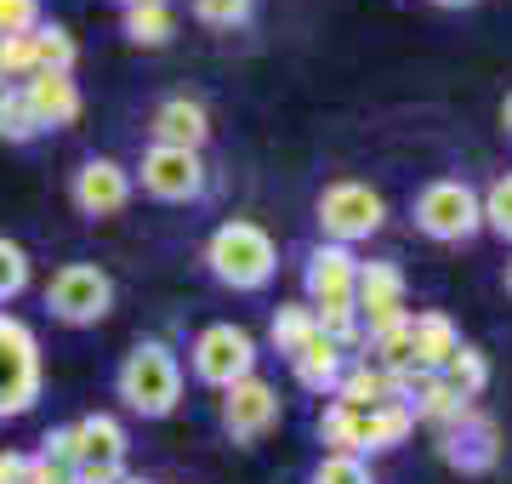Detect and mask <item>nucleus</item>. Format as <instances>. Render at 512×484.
I'll return each mask as SVG.
<instances>
[{
    "instance_id": "obj_19",
    "label": "nucleus",
    "mask_w": 512,
    "mask_h": 484,
    "mask_svg": "<svg viewBox=\"0 0 512 484\" xmlns=\"http://www.w3.org/2000/svg\"><path fill=\"white\" fill-rule=\"evenodd\" d=\"M410 433H416V410L399 405V399L359 410V445H365V456H370V450H393V445H404Z\"/></svg>"
},
{
    "instance_id": "obj_25",
    "label": "nucleus",
    "mask_w": 512,
    "mask_h": 484,
    "mask_svg": "<svg viewBox=\"0 0 512 484\" xmlns=\"http://www.w3.org/2000/svg\"><path fill=\"white\" fill-rule=\"evenodd\" d=\"M444 382H450V388L461 393V399H478V393L490 388V359L478 354L473 342H461L456 354H450V365H444Z\"/></svg>"
},
{
    "instance_id": "obj_18",
    "label": "nucleus",
    "mask_w": 512,
    "mask_h": 484,
    "mask_svg": "<svg viewBox=\"0 0 512 484\" xmlns=\"http://www.w3.org/2000/svg\"><path fill=\"white\" fill-rule=\"evenodd\" d=\"M126 428H120V416L109 410H92V416H80V462L74 467H126Z\"/></svg>"
},
{
    "instance_id": "obj_8",
    "label": "nucleus",
    "mask_w": 512,
    "mask_h": 484,
    "mask_svg": "<svg viewBox=\"0 0 512 484\" xmlns=\"http://www.w3.org/2000/svg\"><path fill=\"white\" fill-rule=\"evenodd\" d=\"M217 416L234 445H256V439H268L279 428V388L262 382V376H239L234 388H222Z\"/></svg>"
},
{
    "instance_id": "obj_29",
    "label": "nucleus",
    "mask_w": 512,
    "mask_h": 484,
    "mask_svg": "<svg viewBox=\"0 0 512 484\" xmlns=\"http://www.w3.org/2000/svg\"><path fill=\"white\" fill-rule=\"evenodd\" d=\"M23 291H29V251H23L18 240H6V234H0V308H6V302H18Z\"/></svg>"
},
{
    "instance_id": "obj_22",
    "label": "nucleus",
    "mask_w": 512,
    "mask_h": 484,
    "mask_svg": "<svg viewBox=\"0 0 512 484\" xmlns=\"http://www.w3.org/2000/svg\"><path fill=\"white\" fill-rule=\"evenodd\" d=\"M80 63V46L63 23H40L35 29V75H74Z\"/></svg>"
},
{
    "instance_id": "obj_20",
    "label": "nucleus",
    "mask_w": 512,
    "mask_h": 484,
    "mask_svg": "<svg viewBox=\"0 0 512 484\" xmlns=\"http://www.w3.org/2000/svg\"><path fill=\"white\" fill-rule=\"evenodd\" d=\"M336 405L348 410H370V405H387V371L382 365H370V359H359V365H348L342 371V382H336V393H330Z\"/></svg>"
},
{
    "instance_id": "obj_28",
    "label": "nucleus",
    "mask_w": 512,
    "mask_h": 484,
    "mask_svg": "<svg viewBox=\"0 0 512 484\" xmlns=\"http://www.w3.org/2000/svg\"><path fill=\"white\" fill-rule=\"evenodd\" d=\"M478 211H484V228H495V234L512 245V171H501V177L478 194Z\"/></svg>"
},
{
    "instance_id": "obj_26",
    "label": "nucleus",
    "mask_w": 512,
    "mask_h": 484,
    "mask_svg": "<svg viewBox=\"0 0 512 484\" xmlns=\"http://www.w3.org/2000/svg\"><path fill=\"white\" fill-rule=\"evenodd\" d=\"M308 336H313V308L308 302H285V308L274 314V325H268V342H274V354H285V359H291Z\"/></svg>"
},
{
    "instance_id": "obj_13",
    "label": "nucleus",
    "mask_w": 512,
    "mask_h": 484,
    "mask_svg": "<svg viewBox=\"0 0 512 484\" xmlns=\"http://www.w3.org/2000/svg\"><path fill=\"white\" fill-rule=\"evenodd\" d=\"M353 280H359V257L348 245L319 240L302 262V285H308V308H336V302H353Z\"/></svg>"
},
{
    "instance_id": "obj_35",
    "label": "nucleus",
    "mask_w": 512,
    "mask_h": 484,
    "mask_svg": "<svg viewBox=\"0 0 512 484\" xmlns=\"http://www.w3.org/2000/svg\"><path fill=\"white\" fill-rule=\"evenodd\" d=\"M23 484H74V473H69V467H57V462H46V456H29Z\"/></svg>"
},
{
    "instance_id": "obj_24",
    "label": "nucleus",
    "mask_w": 512,
    "mask_h": 484,
    "mask_svg": "<svg viewBox=\"0 0 512 484\" xmlns=\"http://www.w3.org/2000/svg\"><path fill=\"white\" fill-rule=\"evenodd\" d=\"M177 35V18H171V6L165 0H148V6H126V40L131 46H165V40Z\"/></svg>"
},
{
    "instance_id": "obj_32",
    "label": "nucleus",
    "mask_w": 512,
    "mask_h": 484,
    "mask_svg": "<svg viewBox=\"0 0 512 484\" xmlns=\"http://www.w3.org/2000/svg\"><path fill=\"white\" fill-rule=\"evenodd\" d=\"M29 75H35V35L0 40V86L6 80H29Z\"/></svg>"
},
{
    "instance_id": "obj_37",
    "label": "nucleus",
    "mask_w": 512,
    "mask_h": 484,
    "mask_svg": "<svg viewBox=\"0 0 512 484\" xmlns=\"http://www.w3.org/2000/svg\"><path fill=\"white\" fill-rule=\"evenodd\" d=\"M501 131L512 137V92H507V103H501Z\"/></svg>"
},
{
    "instance_id": "obj_5",
    "label": "nucleus",
    "mask_w": 512,
    "mask_h": 484,
    "mask_svg": "<svg viewBox=\"0 0 512 484\" xmlns=\"http://www.w3.org/2000/svg\"><path fill=\"white\" fill-rule=\"evenodd\" d=\"M416 228L427 240L461 245L484 228V211H478V188H467L461 177H439L416 194Z\"/></svg>"
},
{
    "instance_id": "obj_2",
    "label": "nucleus",
    "mask_w": 512,
    "mask_h": 484,
    "mask_svg": "<svg viewBox=\"0 0 512 484\" xmlns=\"http://www.w3.org/2000/svg\"><path fill=\"white\" fill-rule=\"evenodd\" d=\"M205 268L217 274L228 291H262V285L274 280L279 268V251L268 240V228L251 223V217H234V223H222L205 245Z\"/></svg>"
},
{
    "instance_id": "obj_33",
    "label": "nucleus",
    "mask_w": 512,
    "mask_h": 484,
    "mask_svg": "<svg viewBox=\"0 0 512 484\" xmlns=\"http://www.w3.org/2000/svg\"><path fill=\"white\" fill-rule=\"evenodd\" d=\"M40 456L74 473V462H80V422H63V428L46 433V439H40Z\"/></svg>"
},
{
    "instance_id": "obj_41",
    "label": "nucleus",
    "mask_w": 512,
    "mask_h": 484,
    "mask_svg": "<svg viewBox=\"0 0 512 484\" xmlns=\"http://www.w3.org/2000/svg\"><path fill=\"white\" fill-rule=\"evenodd\" d=\"M120 6H148V0H120Z\"/></svg>"
},
{
    "instance_id": "obj_38",
    "label": "nucleus",
    "mask_w": 512,
    "mask_h": 484,
    "mask_svg": "<svg viewBox=\"0 0 512 484\" xmlns=\"http://www.w3.org/2000/svg\"><path fill=\"white\" fill-rule=\"evenodd\" d=\"M120 484H148V479H137V473H126V479H120Z\"/></svg>"
},
{
    "instance_id": "obj_21",
    "label": "nucleus",
    "mask_w": 512,
    "mask_h": 484,
    "mask_svg": "<svg viewBox=\"0 0 512 484\" xmlns=\"http://www.w3.org/2000/svg\"><path fill=\"white\" fill-rule=\"evenodd\" d=\"M467 405H473V399H461V393L450 388L444 376H427V382L416 388V399H410L416 422H433V428H450V422H456V416H461Z\"/></svg>"
},
{
    "instance_id": "obj_3",
    "label": "nucleus",
    "mask_w": 512,
    "mask_h": 484,
    "mask_svg": "<svg viewBox=\"0 0 512 484\" xmlns=\"http://www.w3.org/2000/svg\"><path fill=\"white\" fill-rule=\"evenodd\" d=\"M40 336L23 325L18 314L0 308V422L6 416H29L40 399Z\"/></svg>"
},
{
    "instance_id": "obj_10",
    "label": "nucleus",
    "mask_w": 512,
    "mask_h": 484,
    "mask_svg": "<svg viewBox=\"0 0 512 484\" xmlns=\"http://www.w3.org/2000/svg\"><path fill=\"white\" fill-rule=\"evenodd\" d=\"M439 456L456 473H490L501 462V428H495V416L467 405L450 428H439Z\"/></svg>"
},
{
    "instance_id": "obj_4",
    "label": "nucleus",
    "mask_w": 512,
    "mask_h": 484,
    "mask_svg": "<svg viewBox=\"0 0 512 484\" xmlns=\"http://www.w3.org/2000/svg\"><path fill=\"white\" fill-rule=\"evenodd\" d=\"M313 217H319V234H325L330 245H359L370 240L376 228L387 223V200L376 194L370 183H330L325 194H319V205H313Z\"/></svg>"
},
{
    "instance_id": "obj_39",
    "label": "nucleus",
    "mask_w": 512,
    "mask_h": 484,
    "mask_svg": "<svg viewBox=\"0 0 512 484\" xmlns=\"http://www.w3.org/2000/svg\"><path fill=\"white\" fill-rule=\"evenodd\" d=\"M439 6H473V0H439Z\"/></svg>"
},
{
    "instance_id": "obj_30",
    "label": "nucleus",
    "mask_w": 512,
    "mask_h": 484,
    "mask_svg": "<svg viewBox=\"0 0 512 484\" xmlns=\"http://www.w3.org/2000/svg\"><path fill=\"white\" fill-rule=\"evenodd\" d=\"M308 484H370V467L365 456H319Z\"/></svg>"
},
{
    "instance_id": "obj_15",
    "label": "nucleus",
    "mask_w": 512,
    "mask_h": 484,
    "mask_svg": "<svg viewBox=\"0 0 512 484\" xmlns=\"http://www.w3.org/2000/svg\"><path fill=\"white\" fill-rule=\"evenodd\" d=\"M456 348H461V331H456L450 314H439V308L410 314V365H416L421 376H439Z\"/></svg>"
},
{
    "instance_id": "obj_27",
    "label": "nucleus",
    "mask_w": 512,
    "mask_h": 484,
    "mask_svg": "<svg viewBox=\"0 0 512 484\" xmlns=\"http://www.w3.org/2000/svg\"><path fill=\"white\" fill-rule=\"evenodd\" d=\"M35 137H40V120L29 109L23 86H6V97H0V143H35Z\"/></svg>"
},
{
    "instance_id": "obj_31",
    "label": "nucleus",
    "mask_w": 512,
    "mask_h": 484,
    "mask_svg": "<svg viewBox=\"0 0 512 484\" xmlns=\"http://www.w3.org/2000/svg\"><path fill=\"white\" fill-rule=\"evenodd\" d=\"M256 0H194V18L205 29H239V23H251Z\"/></svg>"
},
{
    "instance_id": "obj_36",
    "label": "nucleus",
    "mask_w": 512,
    "mask_h": 484,
    "mask_svg": "<svg viewBox=\"0 0 512 484\" xmlns=\"http://www.w3.org/2000/svg\"><path fill=\"white\" fill-rule=\"evenodd\" d=\"M23 473H29V456L23 450H0V484H23Z\"/></svg>"
},
{
    "instance_id": "obj_7",
    "label": "nucleus",
    "mask_w": 512,
    "mask_h": 484,
    "mask_svg": "<svg viewBox=\"0 0 512 484\" xmlns=\"http://www.w3.org/2000/svg\"><path fill=\"white\" fill-rule=\"evenodd\" d=\"M188 365L205 388H234L239 376H256V336L245 325H205L188 348Z\"/></svg>"
},
{
    "instance_id": "obj_12",
    "label": "nucleus",
    "mask_w": 512,
    "mask_h": 484,
    "mask_svg": "<svg viewBox=\"0 0 512 484\" xmlns=\"http://www.w3.org/2000/svg\"><path fill=\"white\" fill-rule=\"evenodd\" d=\"M131 171L120 166V160H109V154H92L86 166L74 171V183H69V194H74V211L80 217H120L131 205Z\"/></svg>"
},
{
    "instance_id": "obj_9",
    "label": "nucleus",
    "mask_w": 512,
    "mask_h": 484,
    "mask_svg": "<svg viewBox=\"0 0 512 484\" xmlns=\"http://www.w3.org/2000/svg\"><path fill=\"white\" fill-rule=\"evenodd\" d=\"M131 183H143V194H154V200H165V205H188V200L205 194V160L188 154V149H160V143H154Z\"/></svg>"
},
{
    "instance_id": "obj_17",
    "label": "nucleus",
    "mask_w": 512,
    "mask_h": 484,
    "mask_svg": "<svg viewBox=\"0 0 512 484\" xmlns=\"http://www.w3.org/2000/svg\"><path fill=\"white\" fill-rule=\"evenodd\" d=\"M342 371H348V354H342L336 342H325L319 331H313L308 342H302V348L291 354V376H296V382H302L308 393H319V399H325V393H336Z\"/></svg>"
},
{
    "instance_id": "obj_34",
    "label": "nucleus",
    "mask_w": 512,
    "mask_h": 484,
    "mask_svg": "<svg viewBox=\"0 0 512 484\" xmlns=\"http://www.w3.org/2000/svg\"><path fill=\"white\" fill-rule=\"evenodd\" d=\"M40 29V0H0V40L35 35Z\"/></svg>"
},
{
    "instance_id": "obj_23",
    "label": "nucleus",
    "mask_w": 512,
    "mask_h": 484,
    "mask_svg": "<svg viewBox=\"0 0 512 484\" xmlns=\"http://www.w3.org/2000/svg\"><path fill=\"white\" fill-rule=\"evenodd\" d=\"M319 445H325V456H365V445H359V410L330 399L319 410Z\"/></svg>"
},
{
    "instance_id": "obj_11",
    "label": "nucleus",
    "mask_w": 512,
    "mask_h": 484,
    "mask_svg": "<svg viewBox=\"0 0 512 484\" xmlns=\"http://www.w3.org/2000/svg\"><path fill=\"white\" fill-rule=\"evenodd\" d=\"M353 314H359L365 336L399 325L404 319V268L399 262H359V280H353Z\"/></svg>"
},
{
    "instance_id": "obj_14",
    "label": "nucleus",
    "mask_w": 512,
    "mask_h": 484,
    "mask_svg": "<svg viewBox=\"0 0 512 484\" xmlns=\"http://www.w3.org/2000/svg\"><path fill=\"white\" fill-rule=\"evenodd\" d=\"M154 143L160 149L200 154L211 143V114H205V103H194V97H165L160 109H154Z\"/></svg>"
},
{
    "instance_id": "obj_40",
    "label": "nucleus",
    "mask_w": 512,
    "mask_h": 484,
    "mask_svg": "<svg viewBox=\"0 0 512 484\" xmlns=\"http://www.w3.org/2000/svg\"><path fill=\"white\" fill-rule=\"evenodd\" d=\"M507 297H512V257H507Z\"/></svg>"
},
{
    "instance_id": "obj_1",
    "label": "nucleus",
    "mask_w": 512,
    "mask_h": 484,
    "mask_svg": "<svg viewBox=\"0 0 512 484\" xmlns=\"http://www.w3.org/2000/svg\"><path fill=\"white\" fill-rule=\"evenodd\" d=\"M114 393H120V405L131 416L160 422V416H171L183 405V365H177V354L165 342H137L120 359V371H114Z\"/></svg>"
},
{
    "instance_id": "obj_6",
    "label": "nucleus",
    "mask_w": 512,
    "mask_h": 484,
    "mask_svg": "<svg viewBox=\"0 0 512 484\" xmlns=\"http://www.w3.org/2000/svg\"><path fill=\"white\" fill-rule=\"evenodd\" d=\"M46 308L63 325H97L114 308V280L97 262H63L46 285Z\"/></svg>"
},
{
    "instance_id": "obj_16",
    "label": "nucleus",
    "mask_w": 512,
    "mask_h": 484,
    "mask_svg": "<svg viewBox=\"0 0 512 484\" xmlns=\"http://www.w3.org/2000/svg\"><path fill=\"white\" fill-rule=\"evenodd\" d=\"M23 97H29L40 131H57V126L80 120V86H74V75H29L23 80Z\"/></svg>"
}]
</instances>
